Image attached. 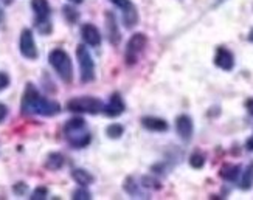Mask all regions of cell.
Wrapping results in <instances>:
<instances>
[{
  "label": "cell",
  "mask_w": 253,
  "mask_h": 200,
  "mask_svg": "<svg viewBox=\"0 0 253 200\" xmlns=\"http://www.w3.org/2000/svg\"><path fill=\"white\" fill-rule=\"evenodd\" d=\"M59 104L51 99L43 98L38 88L33 84H27L24 98H22V112L25 115H41V117H53L59 114Z\"/></svg>",
  "instance_id": "cell-1"
},
{
  "label": "cell",
  "mask_w": 253,
  "mask_h": 200,
  "mask_svg": "<svg viewBox=\"0 0 253 200\" xmlns=\"http://www.w3.org/2000/svg\"><path fill=\"white\" fill-rule=\"evenodd\" d=\"M64 133L67 141L73 148H85L90 143V132L85 127V121L83 118H72L64 126Z\"/></svg>",
  "instance_id": "cell-2"
},
{
  "label": "cell",
  "mask_w": 253,
  "mask_h": 200,
  "mask_svg": "<svg viewBox=\"0 0 253 200\" xmlns=\"http://www.w3.org/2000/svg\"><path fill=\"white\" fill-rule=\"evenodd\" d=\"M50 65L54 69V72L58 73V76L65 82L70 84L73 80V65L70 61V56L65 53L62 48H54L48 54Z\"/></svg>",
  "instance_id": "cell-3"
},
{
  "label": "cell",
  "mask_w": 253,
  "mask_h": 200,
  "mask_svg": "<svg viewBox=\"0 0 253 200\" xmlns=\"http://www.w3.org/2000/svg\"><path fill=\"white\" fill-rule=\"evenodd\" d=\"M103 101L98 98H92V96H78L73 98L67 103V109L70 112L75 114H90V115H96L103 110Z\"/></svg>",
  "instance_id": "cell-4"
},
{
  "label": "cell",
  "mask_w": 253,
  "mask_h": 200,
  "mask_svg": "<svg viewBox=\"0 0 253 200\" xmlns=\"http://www.w3.org/2000/svg\"><path fill=\"white\" fill-rule=\"evenodd\" d=\"M76 56L80 61V69H81V81L83 82H90L95 78V64L90 56L89 50L84 45H78L76 48Z\"/></svg>",
  "instance_id": "cell-5"
},
{
  "label": "cell",
  "mask_w": 253,
  "mask_h": 200,
  "mask_svg": "<svg viewBox=\"0 0 253 200\" xmlns=\"http://www.w3.org/2000/svg\"><path fill=\"white\" fill-rule=\"evenodd\" d=\"M146 36L143 33H135L127 42V47H126V62L127 65H134L140 56V53L145 50L146 47Z\"/></svg>",
  "instance_id": "cell-6"
},
{
  "label": "cell",
  "mask_w": 253,
  "mask_h": 200,
  "mask_svg": "<svg viewBox=\"0 0 253 200\" xmlns=\"http://www.w3.org/2000/svg\"><path fill=\"white\" fill-rule=\"evenodd\" d=\"M19 48H20V53L24 54L27 59H36L38 58V48H36V42H35V38H33L31 30L22 31Z\"/></svg>",
  "instance_id": "cell-7"
},
{
  "label": "cell",
  "mask_w": 253,
  "mask_h": 200,
  "mask_svg": "<svg viewBox=\"0 0 253 200\" xmlns=\"http://www.w3.org/2000/svg\"><path fill=\"white\" fill-rule=\"evenodd\" d=\"M214 64H216V67H219V69H222L225 72L233 70V67H235V56H233V53L230 51V50H227L225 47H219L216 50Z\"/></svg>",
  "instance_id": "cell-8"
},
{
  "label": "cell",
  "mask_w": 253,
  "mask_h": 200,
  "mask_svg": "<svg viewBox=\"0 0 253 200\" xmlns=\"http://www.w3.org/2000/svg\"><path fill=\"white\" fill-rule=\"evenodd\" d=\"M175 130H177V135L182 140L190 141L191 137H193V130H194L193 120L188 115H180V117H177V120H175Z\"/></svg>",
  "instance_id": "cell-9"
},
{
  "label": "cell",
  "mask_w": 253,
  "mask_h": 200,
  "mask_svg": "<svg viewBox=\"0 0 253 200\" xmlns=\"http://www.w3.org/2000/svg\"><path fill=\"white\" fill-rule=\"evenodd\" d=\"M125 103H123V99L122 96H120V93H114L112 98H111V101H109L107 106L103 107V112L106 117H111V118H115V117H120L123 112H125Z\"/></svg>",
  "instance_id": "cell-10"
},
{
  "label": "cell",
  "mask_w": 253,
  "mask_h": 200,
  "mask_svg": "<svg viewBox=\"0 0 253 200\" xmlns=\"http://www.w3.org/2000/svg\"><path fill=\"white\" fill-rule=\"evenodd\" d=\"M81 35L85 43H89L90 47H98L101 43V35L92 24H85L81 28Z\"/></svg>",
  "instance_id": "cell-11"
},
{
  "label": "cell",
  "mask_w": 253,
  "mask_h": 200,
  "mask_svg": "<svg viewBox=\"0 0 253 200\" xmlns=\"http://www.w3.org/2000/svg\"><path fill=\"white\" fill-rule=\"evenodd\" d=\"M141 124H143V127H146L148 130H152V132H167L168 130L167 121L162 118H157V117L141 118Z\"/></svg>",
  "instance_id": "cell-12"
},
{
  "label": "cell",
  "mask_w": 253,
  "mask_h": 200,
  "mask_svg": "<svg viewBox=\"0 0 253 200\" xmlns=\"http://www.w3.org/2000/svg\"><path fill=\"white\" fill-rule=\"evenodd\" d=\"M239 171H241V168L236 164H224L221 168L219 175H221L222 179L227 180V182H235L238 179V175H239Z\"/></svg>",
  "instance_id": "cell-13"
},
{
  "label": "cell",
  "mask_w": 253,
  "mask_h": 200,
  "mask_svg": "<svg viewBox=\"0 0 253 200\" xmlns=\"http://www.w3.org/2000/svg\"><path fill=\"white\" fill-rule=\"evenodd\" d=\"M64 155L62 154H58V152H53L50 154L47 160H45V168L50 169V171H58L64 166Z\"/></svg>",
  "instance_id": "cell-14"
},
{
  "label": "cell",
  "mask_w": 253,
  "mask_h": 200,
  "mask_svg": "<svg viewBox=\"0 0 253 200\" xmlns=\"http://www.w3.org/2000/svg\"><path fill=\"white\" fill-rule=\"evenodd\" d=\"M72 177H73V180L81 186H87V185L93 183V180H95L93 175L90 172H87L85 169H73Z\"/></svg>",
  "instance_id": "cell-15"
},
{
  "label": "cell",
  "mask_w": 253,
  "mask_h": 200,
  "mask_svg": "<svg viewBox=\"0 0 253 200\" xmlns=\"http://www.w3.org/2000/svg\"><path fill=\"white\" fill-rule=\"evenodd\" d=\"M31 8L36 13V17L50 16V5L47 0H31Z\"/></svg>",
  "instance_id": "cell-16"
},
{
  "label": "cell",
  "mask_w": 253,
  "mask_h": 200,
  "mask_svg": "<svg viewBox=\"0 0 253 200\" xmlns=\"http://www.w3.org/2000/svg\"><path fill=\"white\" fill-rule=\"evenodd\" d=\"M106 19L109 20L107 22V35H109V39H111L112 43H117L120 40V35H118V31H117V20H115L114 14H111V13L106 16Z\"/></svg>",
  "instance_id": "cell-17"
},
{
  "label": "cell",
  "mask_w": 253,
  "mask_h": 200,
  "mask_svg": "<svg viewBox=\"0 0 253 200\" xmlns=\"http://www.w3.org/2000/svg\"><path fill=\"white\" fill-rule=\"evenodd\" d=\"M36 28L41 35H50L51 33V22L48 20V17H36Z\"/></svg>",
  "instance_id": "cell-18"
},
{
  "label": "cell",
  "mask_w": 253,
  "mask_h": 200,
  "mask_svg": "<svg viewBox=\"0 0 253 200\" xmlns=\"http://www.w3.org/2000/svg\"><path fill=\"white\" fill-rule=\"evenodd\" d=\"M123 132H125V127L123 126H120V124H111L107 129H106V133H107V137L109 138H120L123 135Z\"/></svg>",
  "instance_id": "cell-19"
},
{
  "label": "cell",
  "mask_w": 253,
  "mask_h": 200,
  "mask_svg": "<svg viewBox=\"0 0 253 200\" xmlns=\"http://www.w3.org/2000/svg\"><path fill=\"white\" fill-rule=\"evenodd\" d=\"M253 185V166L247 168V171L244 172V179L241 182V190H250Z\"/></svg>",
  "instance_id": "cell-20"
},
{
  "label": "cell",
  "mask_w": 253,
  "mask_h": 200,
  "mask_svg": "<svg viewBox=\"0 0 253 200\" xmlns=\"http://www.w3.org/2000/svg\"><path fill=\"white\" fill-rule=\"evenodd\" d=\"M190 164H191V168H194V169H201V168H204V164H205V157L202 154L196 152L190 157Z\"/></svg>",
  "instance_id": "cell-21"
},
{
  "label": "cell",
  "mask_w": 253,
  "mask_h": 200,
  "mask_svg": "<svg viewBox=\"0 0 253 200\" xmlns=\"http://www.w3.org/2000/svg\"><path fill=\"white\" fill-rule=\"evenodd\" d=\"M62 11H64V16H65V19H67L70 24H75L76 20H78V17H80V14H78V11H76L75 8H72V6H64L62 8Z\"/></svg>",
  "instance_id": "cell-22"
},
{
  "label": "cell",
  "mask_w": 253,
  "mask_h": 200,
  "mask_svg": "<svg viewBox=\"0 0 253 200\" xmlns=\"http://www.w3.org/2000/svg\"><path fill=\"white\" fill-rule=\"evenodd\" d=\"M73 199L75 200H89V199H92V194L85 190V186H81L80 190H76L73 193Z\"/></svg>",
  "instance_id": "cell-23"
},
{
  "label": "cell",
  "mask_w": 253,
  "mask_h": 200,
  "mask_svg": "<svg viewBox=\"0 0 253 200\" xmlns=\"http://www.w3.org/2000/svg\"><path fill=\"white\" fill-rule=\"evenodd\" d=\"M47 194H48V190H47L45 186H38L36 190L33 191L30 199H33V200H42V199L47 197Z\"/></svg>",
  "instance_id": "cell-24"
},
{
  "label": "cell",
  "mask_w": 253,
  "mask_h": 200,
  "mask_svg": "<svg viewBox=\"0 0 253 200\" xmlns=\"http://www.w3.org/2000/svg\"><path fill=\"white\" fill-rule=\"evenodd\" d=\"M143 186H146V188H152V190H160V188H162L160 182H157V180L151 179V177H143Z\"/></svg>",
  "instance_id": "cell-25"
},
{
  "label": "cell",
  "mask_w": 253,
  "mask_h": 200,
  "mask_svg": "<svg viewBox=\"0 0 253 200\" xmlns=\"http://www.w3.org/2000/svg\"><path fill=\"white\" fill-rule=\"evenodd\" d=\"M13 191H14V194H17V196H24V194L28 191V186H27V183H24V182H19V183H16V185L13 186Z\"/></svg>",
  "instance_id": "cell-26"
},
{
  "label": "cell",
  "mask_w": 253,
  "mask_h": 200,
  "mask_svg": "<svg viewBox=\"0 0 253 200\" xmlns=\"http://www.w3.org/2000/svg\"><path fill=\"white\" fill-rule=\"evenodd\" d=\"M109 2H112L115 6L122 8L123 11H126V9H129V8L134 6V5L130 3V0H109Z\"/></svg>",
  "instance_id": "cell-27"
},
{
  "label": "cell",
  "mask_w": 253,
  "mask_h": 200,
  "mask_svg": "<svg viewBox=\"0 0 253 200\" xmlns=\"http://www.w3.org/2000/svg\"><path fill=\"white\" fill-rule=\"evenodd\" d=\"M9 85V76L3 72H0V92Z\"/></svg>",
  "instance_id": "cell-28"
},
{
  "label": "cell",
  "mask_w": 253,
  "mask_h": 200,
  "mask_svg": "<svg viewBox=\"0 0 253 200\" xmlns=\"http://www.w3.org/2000/svg\"><path fill=\"white\" fill-rule=\"evenodd\" d=\"M6 115H8V109H6V106L5 104H0V123L6 118Z\"/></svg>",
  "instance_id": "cell-29"
},
{
  "label": "cell",
  "mask_w": 253,
  "mask_h": 200,
  "mask_svg": "<svg viewBox=\"0 0 253 200\" xmlns=\"http://www.w3.org/2000/svg\"><path fill=\"white\" fill-rule=\"evenodd\" d=\"M246 106H247V110L250 112V115H253V99H249V101L246 103Z\"/></svg>",
  "instance_id": "cell-30"
},
{
  "label": "cell",
  "mask_w": 253,
  "mask_h": 200,
  "mask_svg": "<svg viewBox=\"0 0 253 200\" xmlns=\"http://www.w3.org/2000/svg\"><path fill=\"white\" fill-rule=\"evenodd\" d=\"M246 146H247L249 151H253V137L247 140V144H246Z\"/></svg>",
  "instance_id": "cell-31"
},
{
  "label": "cell",
  "mask_w": 253,
  "mask_h": 200,
  "mask_svg": "<svg viewBox=\"0 0 253 200\" xmlns=\"http://www.w3.org/2000/svg\"><path fill=\"white\" fill-rule=\"evenodd\" d=\"M2 3L3 5H11V3H13V0H2Z\"/></svg>",
  "instance_id": "cell-32"
},
{
  "label": "cell",
  "mask_w": 253,
  "mask_h": 200,
  "mask_svg": "<svg viewBox=\"0 0 253 200\" xmlns=\"http://www.w3.org/2000/svg\"><path fill=\"white\" fill-rule=\"evenodd\" d=\"M249 40H250V42H253V30L249 33Z\"/></svg>",
  "instance_id": "cell-33"
},
{
  "label": "cell",
  "mask_w": 253,
  "mask_h": 200,
  "mask_svg": "<svg viewBox=\"0 0 253 200\" xmlns=\"http://www.w3.org/2000/svg\"><path fill=\"white\" fill-rule=\"evenodd\" d=\"M70 2H73V3H83V0H70Z\"/></svg>",
  "instance_id": "cell-34"
}]
</instances>
